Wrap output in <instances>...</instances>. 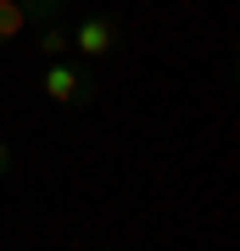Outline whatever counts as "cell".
Here are the masks:
<instances>
[{"instance_id":"8992f818","label":"cell","mask_w":240,"mask_h":251,"mask_svg":"<svg viewBox=\"0 0 240 251\" xmlns=\"http://www.w3.org/2000/svg\"><path fill=\"white\" fill-rule=\"evenodd\" d=\"M11 168H17V156H11V145H6V140H0V179H6V173H11Z\"/></svg>"},{"instance_id":"7a4b0ae2","label":"cell","mask_w":240,"mask_h":251,"mask_svg":"<svg viewBox=\"0 0 240 251\" xmlns=\"http://www.w3.org/2000/svg\"><path fill=\"white\" fill-rule=\"evenodd\" d=\"M67 34H73V50L79 56H112L123 45V23H117L112 11H89V17H79V28H67Z\"/></svg>"},{"instance_id":"277c9868","label":"cell","mask_w":240,"mask_h":251,"mask_svg":"<svg viewBox=\"0 0 240 251\" xmlns=\"http://www.w3.org/2000/svg\"><path fill=\"white\" fill-rule=\"evenodd\" d=\"M28 11H23V0H0V45H11V39H23L28 34Z\"/></svg>"},{"instance_id":"52a82bcc","label":"cell","mask_w":240,"mask_h":251,"mask_svg":"<svg viewBox=\"0 0 240 251\" xmlns=\"http://www.w3.org/2000/svg\"><path fill=\"white\" fill-rule=\"evenodd\" d=\"M101 251H123V246H101Z\"/></svg>"},{"instance_id":"3957f363","label":"cell","mask_w":240,"mask_h":251,"mask_svg":"<svg viewBox=\"0 0 240 251\" xmlns=\"http://www.w3.org/2000/svg\"><path fill=\"white\" fill-rule=\"evenodd\" d=\"M34 50L45 56V62H62V56H73V34L62 23H39V39H34Z\"/></svg>"},{"instance_id":"6da1fadb","label":"cell","mask_w":240,"mask_h":251,"mask_svg":"<svg viewBox=\"0 0 240 251\" xmlns=\"http://www.w3.org/2000/svg\"><path fill=\"white\" fill-rule=\"evenodd\" d=\"M39 84H45V95H51L56 106H89V100H95V73L79 67L73 56L45 62V67H39Z\"/></svg>"},{"instance_id":"5b68a950","label":"cell","mask_w":240,"mask_h":251,"mask_svg":"<svg viewBox=\"0 0 240 251\" xmlns=\"http://www.w3.org/2000/svg\"><path fill=\"white\" fill-rule=\"evenodd\" d=\"M23 11H28V23H56V17H62V11H67V0H23Z\"/></svg>"}]
</instances>
